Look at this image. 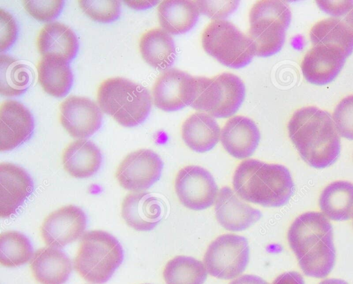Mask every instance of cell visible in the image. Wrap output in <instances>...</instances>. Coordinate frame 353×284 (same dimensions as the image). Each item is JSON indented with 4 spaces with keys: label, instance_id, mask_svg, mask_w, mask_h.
Segmentation results:
<instances>
[{
    "label": "cell",
    "instance_id": "obj_8",
    "mask_svg": "<svg viewBox=\"0 0 353 284\" xmlns=\"http://www.w3.org/2000/svg\"><path fill=\"white\" fill-rule=\"evenodd\" d=\"M163 163L149 149H140L128 154L116 171L119 185L131 192L148 190L161 177Z\"/></svg>",
    "mask_w": 353,
    "mask_h": 284
},
{
    "label": "cell",
    "instance_id": "obj_43",
    "mask_svg": "<svg viewBox=\"0 0 353 284\" xmlns=\"http://www.w3.org/2000/svg\"><path fill=\"white\" fill-rule=\"evenodd\" d=\"M129 7L134 9H145L155 5L158 1H124Z\"/></svg>",
    "mask_w": 353,
    "mask_h": 284
},
{
    "label": "cell",
    "instance_id": "obj_24",
    "mask_svg": "<svg viewBox=\"0 0 353 284\" xmlns=\"http://www.w3.org/2000/svg\"><path fill=\"white\" fill-rule=\"evenodd\" d=\"M37 69L38 81L47 94L60 98L68 93L73 83L70 62L56 55H44Z\"/></svg>",
    "mask_w": 353,
    "mask_h": 284
},
{
    "label": "cell",
    "instance_id": "obj_27",
    "mask_svg": "<svg viewBox=\"0 0 353 284\" xmlns=\"http://www.w3.org/2000/svg\"><path fill=\"white\" fill-rule=\"evenodd\" d=\"M319 207L330 219H350L353 216V183L346 181L330 183L320 195Z\"/></svg>",
    "mask_w": 353,
    "mask_h": 284
},
{
    "label": "cell",
    "instance_id": "obj_4",
    "mask_svg": "<svg viewBox=\"0 0 353 284\" xmlns=\"http://www.w3.org/2000/svg\"><path fill=\"white\" fill-rule=\"evenodd\" d=\"M123 259L119 241L110 233L96 230L82 236L73 265L85 281L103 284L111 278Z\"/></svg>",
    "mask_w": 353,
    "mask_h": 284
},
{
    "label": "cell",
    "instance_id": "obj_20",
    "mask_svg": "<svg viewBox=\"0 0 353 284\" xmlns=\"http://www.w3.org/2000/svg\"><path fill=\"white\" fill-rule=\"evenodd\" d=\"M30 267L40 284H64L72 270L70 258L59 248L49 246L34 252Z\"/></svg>",
    "mask_w": 353,
    "mask_h": 284
},
{
    "label": "cell",
    "instance_id": "obj_46",
    "mask_svg": "<svg viewBox=\"0 0 353 284\" xmlns=\"http://www.w3.org/2000/svg\"><path fill=\"white\" fill-rule=\"evenodd\" d=\"M352 217H353V216H352Z\"/></svg>",
    "mask_w": 353,
    "mask_h": 284
},
{
    "label": "cell",
    "instance_id": "obj_7",
    "mask_svg": "<svg viewBox=\"0 0 353 284\" xmlns=\"http://www.w3.org/2000/svg\"><path fill=\"white\" fill-rule=\"evenodd\" d=\"M248 261L247 239L240 235L225 234L210 244L204 255L203 264L211 276L228 280L243 273Z\"/></svg>",
    "mask_w": 353,
    "mask_h": 284
},
{
    "label": "cell",
    "instance_id": "obj_30",
    "mask_svg": "<svg viewBox=\"0 0 353 284\" xmlns=\"http://www.w3.org/2000/svg\"><path fill=\"white\" fill-rule=\"evenodd\" d=\"M207 274L201 261L190 256H176L167 263L163 276L165 284H203Z\"/></svg>",
    "mask_w": 353,
    "mask_h": 284
},
{
    "label": "cell",
    "instance_id": "obj_3",
    "mask_svg": "<svg viewBox=\"0 0 353 284\" xmlns=\"http://www.w3.org/2000/svg\"><path fill=\"white\" fill-rule=\"evenodd\" d=\"M97 102L104 113L125 127L146 119L152 107L148 90L128 79L117 77L104 80L97 90Z\"/></svg>",
    "mask_w": 353,
    "mask_h": 284
},
{
    "label": "cell",
    "instance_id": "obj_14",
    "mask_svg": "<svg viewBox=\"0 0 353 284\" xmlns=\"http://www.w3.org/2000/svg\"><path fill=\"white\" fill-rule=\"evenodd\" d=\"M34 129V118L21 102L4 101L0 108V150H12L28 141Z\"/></svg>",
    "mask_w": 353,
    "mask_h": 284
},
{
    "label": "cell",
    "instance_id": "obj_16",
    "mask_svg": "<svg viewBox=\"0 0 353 284\" xmlns=\"http://www.w3.org/2000/svg\"><path fill=\"white\" fill-rule=\"evenodd\" d=\"M331 234H333L331 223L323 213L307 212L292 222L288 230V240L299 260Z\"/></svg>",
    "mask_w": 353,
    "mask_h": 284
},
{
    "label": "cell",
    "instance_id": "obj_1",
    "mask_svg": "<svg viewBox=\"0 0 353 284\" xmlns=\"http://www.w3.org/2000/svg\"><path fill=\"white\" fill-rule=\"evenodd\" d=\"M288 131L300 156L310 166L324 168L336 161L341 141L327 111L315 106L296 110L289 120Z\"/></svg>",
    "mask_w": 353,
    "mask_h": 284
},
{
    "label": "cell",
    "instance_id": "obj_39",
    "mask_svg": "<svg viewBox=\"0 0 353 284\" xmlns=\"http://www.w3.org/2000/svg\"><path fill=\"white\" fill-rule=\"evenodd\" d=\"M0 52L9 49L15 42L18 26L14 17L7 10L0 9Z\"/></svg>",
    "mask_w": 353,
    "mask_h": 284
},
{
    "label": "cell",
    "instance_id": "obj_9",
    "mask_svg": "<svg viewBox=\"0 0 353 284\" xmlns=\"http://www.w3.org/2000/svg\"><path fill=\"white\" fill-rule=\"evenodd\" d=\"M175 192L180 202L188 209L202 210L216 201L218 189L209 171L198 165L181 169L175 179Z\"/></svg>",
    "mask_w": 353,
    "mask_h": 284
},
{
    "label": "cell",
    "instance_id": "obj_44",
    "mask_svg": "<svg viewBox=\"0 0 353 284\" xmlns=\"http://www.w3.org/2000/svg\"><path fill=\"white\" fill-rule=\"evenodd\" d=\"M319 284H348L343 280L338 278H328L323 280Z\"/></svg>",
    "mask_w": 353,
    "mask_h": 284
},
{
    "label": "cell",
    "instance_id": "obj_11",
    "mask_svg": "<svg viewBox=\"0 0 353 284\" xmlns=\"http://www.w3.org/2000/svg\"><path fill=\"white\" fill-rule=\"evenodd\" d=\"M194 77L176 68L163 71L152 88V99L156 107L165 112L180 110L192 103Z\"/></svg>",
    "mask_w": 353,
    "mask_h": 284
},
{
    "label": "cell",
    "instance_id": "obj_45",
    "mask_svg": "<svg viewBox=\"0 0 353 284\" xmlns=\"http://www.w3.org/2000/svg\"><path fill=\"white\" fill-rule=\"evenodd\" d=\"M344 19L353 31V8L346 15H345Z\"/></svg>",
    "mask_w": 353,
    "mask_h": 284
},
{
    "label": "cell",
    "instance_id": "obj_38",
    "mask_svg": "<svg viewBox=\"0 0 353 284\" xmlns=\"http://www.w3.org/2000/svg\"><path fill=\"white\" fill-rule=\"evenodd\" d=\"M200 13L213 20H225L238 8L240 1H195Z\"/></svg>",
    "mask_w": 353,
    "mask_h": 284
},
{
    "label": "cell",
    "instance_id": "obj_19",
    "mask_svg": "<svg viewBox=\"0 0 353 284\" xmlns=\"http://www.w3.org/2000/svg\"><path fill=\"white\" fill-rule=\"evenodd\" d=\"M163 209L159 200L145 192L128 194L121 204V216L132 229L145 232L153 230L160 222Z\"/></svg>",
    "mask_w": 353,
    "mask_h": 284
},
{
    "label": "cell",
    "instance_id": "obj_15",
    "mask_svg": "<svg viewBox=\"0 0 353 284\" xmlns=\"http://www.w3.org/2000/svg\"><path fill=\"white\" fill-rule=\"evenodd\" d=\"M33 181L21 167L8 162L0 164V216H13L33 191Z\"/></svg>",
    "mask_w": 353,
    "mask_h": 284
},
{
    "label": "cell",
    "instance_id": "obj_26",
    "mask_svg": "<svg viewBox=\"0 0 353 284\" xmlns=\"http://www.w3.org/2000/svg\"><path fill=\"white\" fill-rule=\"evenodd\" d=\"M139 51L148 64L159 70L170 69L176 58L174 39L161 28L150 29L142 34Z\"/></svg>",
    "mask_w": 353,
    "mask_h": 284
},
{
    "label": "cell",
    "instance_id": "obj_6",
    "mask_svg": "<svg viewBox=\"0 0 353 284\" xmlns=\"http://www.w3.org/2000/svg\"><path fill=\"white\" fill-rule=\"evenodd\" d=\"M204 50L221 64L241 68L255 55L254 46L248 35L227 20H213L201 36Z\"/></svg>",
    "mask_w": 353,
    "mask_h": 284
},
{
    "label": "cell",
    "instance_id": "obj_34",
    "mask_svg": "<svg viewBox=\"0 0 353 284\" xmlns=\"http://www.w3.org/2000/svg\"><path fill=\"white\" fill-rule=\"evenodd\" d=\"M221 96V86L214 78L194 77L192 108L210 114L219 105Z\"/></svg>",
    "mask_w": 353,
    "mask_h": 284
},
{
    "label": "cell",
    "instance_id": "obj_35",
    "mask_svg": "<svg viewBox=\"0 0 353 284\" xmlns=\"http://www.w3.org/2000/svg\"><path fill=\"white\" fill-rule=\"evenodd\" d=\"M78 3L81 10L95 21L110 23L121 14V3L117 0H80Z\"/></svg>",
    "mask_w": 353,
    "mask_h": 284
},
{
    "label": "cell",
    "instance_id": "obj_41",
    "mask_svg": "<svg viewBox=\"0 0 353 284\" xmlns=\"http://www.w3.org/2000/svg\"><path fill=\"white\" fill-rule=\"evenodd\" d=\"M272 284H305L302 276L296 272H287L277 276Z\"/></svg>",
    "mask_w": 353,
    "mask_h": 284
},
{
    "label": "cell",
    "instance_id": "obj_37",
    "mask_svg": "<svg viewBox=\"0 0 353 284\" xmlns=\"http://www.w3.org/2000/svg\"><path fill=\"white\" fill-rule=\"evenodd\" d=\"M23 6L26 12L34 19L48 22L59 16L64 6V1L26 0L23 1Z\"/></svg>",
    "mask_w": 353,
    "mask_h": 284
},
{
    "label": "cell",
    "instance_id": "obj_13",
    "mask_svg": "<svg viewBox=\"0 0 353 284\" xmlns=\"http://www.w3.org/2000/svg\"><path fill=\"white\" fill-rule=\"evenodd\" d=\"M349 55L345 50L336 45H314L302 59V74L310 83L325 85L336 78Z\"/></svg>",
    "mask_w": 353,
    "mask_h": 284
},
{
    "label": "cell",
    "instance_id": "obj_12",
    "mask_svg": "<svg viewBox=\"0 0 353 284\" xmlns=\"http://www.w3.org/2000/svg\"><path fill=\"white\" fill-rule=\"evenodd\" d=\"M102 119L99 105L85 97L70 96L60 105V122L74 138L92 136L101 128Z\"/></svg>",
    "mask_w": 353,
    "mask_h": 284
},
{
    "label": "cell",
    "instance_id": "obj_18",
    "mask_svg": "<svg viewBox=\"0 0 353 284\" xmlns=\"http://www.w3.org/2000/svg\"><path fill=\"white\" fill-rule=\"evenodd\" d=\"M220 141L231 156L245 159L256 150L260 141V132L251 119L236 115L230 118L221 130Z\"/></svg>",
    "mask_w": 353,
    "mask_h": 284
},
{
    "label": "cell",
    "instance_id": "obj_2",
    "mask_svg": "<svg viewBox=\"0 0 353 284\" xmlns=\"http://www.w3.org/2000/svg\"><path fill=\"white\" fill-rule=\"evenodd\" d=\"M233 187L244 201L264 207L285 205L294 189L286 167L253 159L245 160L237 166L233 176Z\"/></svg>",
    "mask_w": 353,
    "mask_h": 284
},
{
    "label": "cell",
    "instance_id": "obj_32",
    "mask_svg": "<svg viewBox=\"0 0 353 284\" xmlns=\"http://www.w3.org/2000/svg\"><path fill=\"white\" fill-rule=\"evenodd\" d=\"M221 88V101L210 115L225 118L232 116L240 108L245 94L243 82L236 75L223 72L213 77Z\"/></svg>",
    "mask_w": 353,
    "mask_h": 284
},
{
    "label": "cell",
    "instance_id": "obj_17",
    "mask_svg": "<svg viewBox=\"0 0 353 284\" xmlns=\"http://www.w3.org/2000/svg\"><path fill=\"white\" fill-rule=\"evenodd\" d=\"M219 223L225 230L233 232L244 230L261 217V212L240 200L227 186L218 192L214 205Z\"/></svg>",
    "mask_w": 353,
    "mask_h": 284
},
{
    "label": "cell",
    "instance_id": "obj_29",
    "mask_svg": "<svg viewBox=\"0 0 353 284\" xmlns=\"http://www.w3.org/2000/svg\"><path fill=\"white\" fill-rule=\"evenodd\" d=\"M0 92L2 96L17 97L28 90L32 81V72L26 65L2 53L0 56Z\"/></svg>",
    "mask_w": 353,
    "mask_h": 284
},
{
    "label": "cell",
    "instance_id": "obj_31",
    "mask_svg": "<svg viewBox=\"0 0 353 284\" xmlns=\"http://www.w3.org/2000/svg\"><path fill=\"white\" fill-rule=\"evenodd\" d=\"M34 254L28 238L18 231H6L0 236V263L6 267H16L30 261Z\"/></svg>",
    "mask_w": 353,
    "mask_h": 284
},
{
    "label": "cell",
    "instance_id": "obj_21",
    "mask_svg": "<svg viewBox=\"0 0 353 284\" xmlns=\"http://www.w3.org/2000/svg\"><path fill=\"white\" fill-rule=\"evenodd\" d=\"M62 163L70 176L77 179L88 178L99 170L102 154L93 142L80 139L71 142L64 149Z\"/></svg>",
    "mask_w": 353,
    "mask_h": 284
},
{
    "label": "cell",
    "instance_id": "obj_42",
    "mask_svg": "<svg viewBox=\"0 0 353 284\" xmlns=\"http://www.w3.org/2000/svg\"><path fill=\"white\" fill-rule=\"evenodd\" d=\"M230 284H269L268 282L262 279L261 277L251 275V274H245L241 276L237 277L232 281L230 283Z\"/></svg>",
    "mask_w": 353,
    "mask_h": 284
},
{
    "label": "cell",
    "instance_id": "obj_33",
    "mask_svg": "<svg viewBox=\"0 0 353 284\" xmlns=\"http://www.w3.org/2000/svg\"><path fill=\"white\" fill-rule=\"evenodd\" d=\"M335 255L332 234L326 236L316 247L307 252L299 260V263L305 275L324 278L332 270Z\"/></svg>",
    "mask_w": 353,
    "mask_h": 284
},
{
    "label": "cell",
    "instance_id": "obj_10",
    "mask_svg": "<svg viewBox=\"0 0 353 284\" xmlns=\"http://www.w3.org/2000/svg\"><path fill=\"white\" fill-rule=\"evenodd\" d=\"M87 226V216L80 207L68 205L48 214L40 228L47 246L63 248L82 237Z\"/></svg>",
    "mask_w": 353,
    "mask_h": 284
},
{
    "label": "cell",
    "instance_id": "obj_25",
    "mask_svg": "<svg viewBox=\"0 0 353 284\" xmlns=\"http://www.w3.org/2000/svg\"><path fill=\"white\" fill-rule=\"evenodd\" d=\"M200 12L195 1L166 0L159 3L157 15L161 28L170 34L190 31L196 23Z\"/></svg>",
    "mask_w": 353,
    "mask_h": 284
},
{
    "label": "cell",
    "instance_id": "obj_22",
    "mask_svg": "<svg viewBox=\"0 0 353 284\" xmlns=\"http://www.w3.org/2000/svg\"><path fill=\"white\" fill-rule=\"evenodd\" d=\"M37 46L42 55H56L70 62L79 49L78 38L74 31L61 22H50L41 29Z\"/></svg>",
    "mask_w": 353,
    "mask_h": 284
},
{
    "label": "cell",
    "instance_id": "obj_5",
    "mask_svg": "<svg viewBox=\"0 0 353 284\" xmlns=\"http://www.w3.org/2000/svg\"><path fill=\"white\" fill-rule=\"evenodd\" d=\"M291 18L289 6L282 1L263 0L252 6L247 35L254 44L255 55L269 57L281 49Z\"/></svg>",
    "mask_w": 353,
    "mask_h": 284
},
{
    "label": "cell",
    "instance_id": "obj_40",
    "mask_svg": "<svg viewBox=\"0 0 353 284\" xmlns=\"http://www.w3.org/2000/svg\"><path fill=\"white\" fill-rule=\"evenodd\" d=\"M318 6L325 12L334 17L346 15L353 8V1H316Z\"/></svg>",
    "mask_w": 353,
    "mask_h": 284
},
{
    "label": "cell",
    "instance_id": "obj_28",
    "mask_svg": "<svg viewBox=\"0 0 353 284\" xmlns=\"http://www.w3.org/2000/svg\"><path fill=\"white\" fill-rule=\"evenodd\" d=\"M310 39L313 45L334 44L353 51V31L343 19L329 17L316 22L310 29Z\"/></svg>",
    "mask_w": 353,
    "mask_h": 284
},
{
    "label": "cell",
    "instance_id": "obj_36",
    "mask_svg": "<svg viewBox=\"0 0 353 284\" xmlns=\"http://www.w3.org/2000/svg\"><path fill=\"white\" fill-rule=\"evenodd\" d=\"M332 117L339 136L353 140V94L339 102Z\"/></svg>",
    "mask_w": 353,
    "mask_h": 284
},
{
    "label": "cell",
    "instance_id": "obj_23",
    "mask_svg": "<svg viewBox=\"0 0 353 284\" xmlns=\"http://www.w3.org/2000/svg\"><path fill=\"white\" fill-rule=\"evenodd\" d=\"M221 129L214 118L204 112L188 117L181 126L185 143L193 151L205 152L212 149L220 139Z\"/></svg>",
    "mask_w": 353,
    "mask_h": 284
}]
</instances>
